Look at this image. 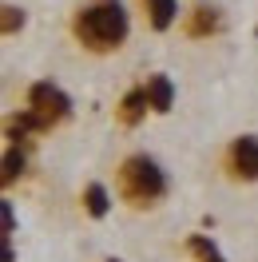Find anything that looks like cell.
<instances>
[{"label":"cell","instance_id":"2","mask_svg":"<svg viewBox=\"0 0 258 262\" xmlns=\"http://www.w3.org/2000/svg\"><path fill=\"white\" fill-rule=\"evenodd\" d=\"M115 191H119V199H123L127 207L143 211V207H155V203L167 199L171 179H167V171H163V163L155 155L135 151V155H127V159L119 163V171H115Z\"/></svg>","mask_w":258,"mask_h":262},{"label":"cell","instance_id":"14","mask_svg":"<svg viewBox=\"0 0 258 262\" xmlns=\"http://www.w3.org/2000/svg\"><path fill=\"white\" fill-rule=\"evenodd\" d=\"M0 211H4V234L12 238V234H16V211H12V199H0Z\"/></svg>","mask_w":258,"mask_h":262},{"label":"cell","instance_id":"8","mask_svg":"<svg viewBox=\"0 0 258 262\" xmlns=\"http://www.w3.org/2000/svg\"><path fill=\"white\" fill-rule=\"evenodd\" d=\"M143 88H147V99H151V112L155 115H167L175 107V83H171V76L155 72V76H147Z\"/></svg>","mask_w":258,"mask_h":262},{"label":"cell","instance_id":"3","mask_svg":"<svg viewBox=\"0 0 258 262\" xmlns=\"http://www.w3.org/2000/svg\"><path fill=\"white\" fill-rule=\"evenodd\" d=\"M28 107H32L36 115H44L52 127H56V123H64L68 115H72V96H68L60 83L36 80L32 88H28Z\"/></svg>","mask_w":258,"mask_h":262},{"label":"cell","instance_id":"4","mask_svg":"<svg viewBox=\"0 0 258 262\" xmlns=\"http://www.w3.org/2000/svg\"><path fill=\"white\" fill-rule=\"evenodd\" d=\"M223 167L234 183H258V135L230 139V147L223 155Z\"/></svg>","mask_w":258,"mask_h":262},{"label":"cell","instance_id":"10","mask_svg":"<svg viewBox=\"0 0 258 262\" xmlns=\"http://www.w3.org/2000/svg\"><path fill=\"white\" fill-rule=\"evenodd\" d=\"M83 211L92 214V219H107V211H112V191L103 187V183H88L83 187Z\"/></svg>","mask_w":258,"mask_h":262},{"label":"cell","instance_id":"13","mask_svg":"<svg viewBox=\"0 0 258 262\" xmlns=\"http://www.w3.org/2000/svg\"><path fill=\"white\" fill-rule=\"evenodd\" d=\"M24 24H28L24 8H16V4H4V8H0V28H4V36H16Z\"/></svg>","mask_w":258,"mask_h":262},{"label":"cell","instance_id":"11","mask_svg":"<svg viewBox=\"0 0 258 262\" xmlns=\"http://www.w3.org/2000/svg\"><path fill=\"white\" fill-rule=\"evenodd\" d=\"M187 250H191L199 262H226V258H223V250L210 243L207 234H191V238H187Z\"/></svg>","mask_w":258,"mask_h":262},{"label":"cell","instance_id":"6","mask_svg":"<svg viewBox=\"0 0 258 262\" xmlns=\"http://www.w3.org/2000/svg\"><path fill=\"white\" fill-rule=\"evenodd\" d=\"M8 147H20L28 135H40V131H52V123L44 119V115H36L32 107H24V112H16V115H8Z\"/></svg>","mask_w":258,"mask_h":262},{"label":"cell","instance_id":"12","mask_svg":"<svg viewBox=\"0 0 258 262\" xmlns=\"http://www.w3.org/2000/svg\"><path fill=\"white\" fill-rule=\"evenodd\" d=\"M24 167H28V159H24V151H20V147L4 151V187H12V183L24 175Z\"/></svg>","mask_w":258,"mask_h":262},{"label":"cell","instance_id":"1","mask_svg":"<svg viewBox=\"0 0 258 262\" xmlns=\"http://www.w3.org/2000/svg\"><path fill=\"white\" fill-rule=\"evenodd\" d=\"M131 32V12L123 0H88L72 12V36L76 44L88 52H115L123 48V40Z\"/></svg>","mask_w":258,"mask_h":262},{"label":"cell","instance_id":"9","mask_svg":"<svg viewBox=\"0 0 258 262\" xmlns=\"http://www.w3.org/2000/svg\"><path fill=\"white\" fill-rule=\"evenodd\" d=\"M143 8H147V24L155 32H167L179 20V0H143Z\"/></svg>","mask_w":258,"mask_h":262},{"label":"cell","instance_id":"5","mask_svg":"<svg viewBox=\"0 0 258 262\" xmlns=\"http://www.w3.org/2000/svg\"><path fill=\"white\" fill-rule=\"evenodd\" d=\"M223 32V8L210 4V0H199L191 12H187V36L191 40H207V36Z\"/></svg>","mask_w":258,"mask_h":262},{"label":"cell","instance_id":"7","mask_svg":"<svg viewBox=\"0 0 258 262\" xmlns=\"http://www.w3.org/2000/svg\"><path fill=\"white\" fill-rule=\"evenodd\" d=\"M147 112H151V99H147V88L139 83V88H131L127 96L119 99V107H115V119L123 123V127H139L147 119Z\"/></svg>","mask_w":258,"mask_h":262},{"label":"cell","instance_id":"15","mask_svg":"<svg viewBox=\"0 0 258 262\" xmlns=\"http://www.w3.org/2000/svg\"><path fill=\"white\" fill-rule=\"evenodd\" d=\"M4 262H16V250H12V238L4 234Z\"/></svg>","mask_w":258,"mask_h":262},{"label":"cell","instance_id":"16","mask_svg":"<svg viewBox=\"0 0 258 262\" xmlns=\"http://www.w3.org/2000/svg\"><path fill=\"white\" fill-rule=\"evenodd\" d=\"M103 262H119V258H103Z\"/></svg>","mask_w":258,"mask_h":262}]
</instances>
